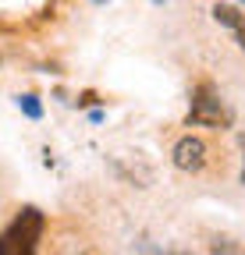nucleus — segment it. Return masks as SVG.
I'll return each instance as SVG.
<instances>
[{
  "label": "nucleus",
  "instance_id": "nucleus-6",
  "mask_svg": "<svg viewBox=\"0 0 245 255\" xmlns=\"http://www.w3.org/2000/svg\"><path fill=\"white\" fill-rule=\"evenodd\" d=\"M242 149H245V135H242ZM242 181H245V167H242Z\"/></svg>",
  "mask_w": 245,
  "mask_h": 255
},
{
  "label": "nucleus",
  "instance_id": "nucleus-9",
  "mask_svg": "<svg viewBox=\"0 0 245 255\" xmlns=\"http://www.w3.org/2000/svg\"><path fill=\"white\" fill-rule=\"evenodd\" d=\"M242 4H245V0H242Z\"/></svg>",
  "mask_w": 245,
  "mask_h": 255
},
{
  "label": "nucleus",
  "instance_id": "nucleus-1",
  "mask_svg": "<svg viewBox=\"0 0 245 255\" xmlns=\"http://www.w3.org/2000/svg\"><path fill=\"white\" fill-rule=\"evenodd\" d=\"M43 227H46V220L39 209H21L14 216V223L0 234V255H28V252H36L39 238H43Z\"/></svg>",
  "mask_w": 245,
  "mask_h": 255
},
{
  "label": "nucleus",
  "instance_id": "nucleus-7",
  "mask_svg": "<svg viewBox=\"0 0 245 255\" xmlns=\"http://www.w3.org/2000/svg\"><path fill=\"white\" fill-rule=\"evenodd\" d=\"M149 4H157V7H160V4H167V0H149Z\"/></svg>",
  "mask_w": 245,
  "mask_h": 255
},
{
  "label": "nucleus",
  "instance_id": "nucleus-4",
  "mask_svg": "<svg viewBox=\"0 0 245 255\" xmlns=\"http://www.w3.org/2000/svg\"><path fill=\"white\" fill-rule=\"evenodd\" d=\"M213 18H217L221 25H228L235 36H238V46L245 50V14L238 7H231V4H217V7H213Z\"/></svg>",
  "mask_w": 245,
  "mask_h": 255
},
{
  "label": "nucleus",
  "instance_id": "nucleus-8",
  "mask_svg": "<svg viewBox=\"0 0 245 255\" xmlns=\"http://www.w3.org/2000/svg\"><path fill=\"white\" fill-rule=\"evenodd\" d=\"M93 4H107V0H93Z\"/></svg>",
  "mask_w": 245,
  "mask_h": 255
},
{
  "label": "nucleus",
  "instance_id": "nucleus-3",
  "mask_svg": "<svg viewBox=\"0 0 245 255\" xmlns=\"http://www.w3.org/2000/svg\"><path fill=\"white\" fill-rule=\"evenodd\" d=\"M171 159H174V167H178V170L196 174V170H203V167H206V142H203V138H196V135L178 138V145H174Z\"/></svg>",
  "mask_w": 245,
  "mask_h": 255
},
{
  "label": "nucleus",
  "instance_id": "nucleus-2",
  "mask_svg": "<svg viewBox=\"0 0 245 255\" xmlns=\"http://www.w3.org/2000/svg\"><path fill=\"white\" fill-rule=\"evenodd\" d=\"M189 124H196V128H228L231 124V110L221 103V96L213 92V85H199L192 92Z\"/></svg>",
  "mask_w": 245,
  "mask_h": 255
},
{
  "label": "nucleus",
  "instance_id": "nucleus-5",
  "mask_svg": "<svg viewBox=\"0 0 245 255\" xmlns=\"http://www.w3.org/2000/svg\"><path fill=\"white\" fill-rule=\"evenodd\" d=\"M18 107H21V114H25V117H32V121H39V117H43V103H39V96H32V92L18 96Z\"/></svg>",
  "mask_w": 245,
  "mask_h": 255
}]
</instances>
